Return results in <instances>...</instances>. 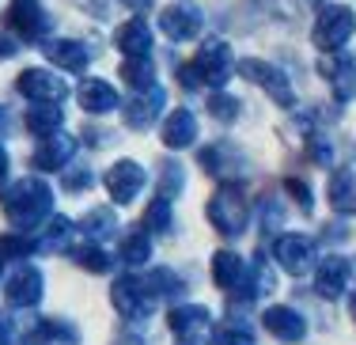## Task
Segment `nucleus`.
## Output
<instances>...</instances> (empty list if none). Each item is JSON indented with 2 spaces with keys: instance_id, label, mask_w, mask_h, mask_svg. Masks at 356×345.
Listing matches in <instances>:
<instances>
[{
  "instance_id": "f8f14e48",
  "label": "nucleus",
  "mask_w": 356,
  "mask_h": 345,
  "mask_svg": "<svg viewBox=\"0 0 356 345\" xmlns=\"http://www.w3.org/2000/svg\"><path fill=\"white\" fill-rule=\"evenodd\" d=\"M318 72L330 80L337 103H353V99H356V54H330V57H322Z\"/></svg>"
},
{
  "instance_id": "f257e3e1",
  "label": "nucleus",
  "mask_w": 356,
  "mask_h": 345,
  "mask_svg": "<svg viewBox=\"0 0 356 345\" xmlns=\"http://www.w3.org/2000/svg\"><path fill=\"white\" fill-rule=\"evenodd\" d=\"M0 201H4V213L12 224L35 228V224H42L49 216V209H54V190L42 179H15L12 186H4Z\"/></svg>"
},
{
  "instance_id": "e433bc0d",
  "label": "nucleus",
  "mask_w": 356,
  "mask_h": 345,
  "mask_svg": "<svg viewBox=\"0 0 356 345\" xmlns=\"http://www.w3.org/2000/svg\"><path fill=\"white\" fill-rule=\"evenodd\" d=\"M144 228L148 232H167L171 228V201L167 198L148 201V209H144Z\"/></svg>"
},
{
  "instance_id": "c03bdc74",
  "label": "nucleus",
  "mask_w": 356,
  "mask_h": 345,
  "mask_svg": "<svg viewBox=\"0 0 356 345\" xmlns=\"http://www.w3.org/2000/svg\"><path fill=\"white\" fill-rule=\"evenodd\" d=\"M118 4H125L129 12H148V8L156 4V0H118Z\"/></svg>"
},
{
  "instance_id": "9d476101",
  "label": "nucleus",
  "mask_w": 356,
  "mask_h": 345,
  "mask_svg": "<svg viewBox=\"0 0 356 345\" xmlns=\"http://www.w3.org/2000/svg\"><path fill=\"white\" fill-rule=\"evenodd\" d=\"M197 159L216 182H235L243 171H247V156H243L235 145H224V141H220V145H205Z\"/></svg>"
},
{
  "instance_id": "09e8293b",
  "label": "nucleus",
  "mask_w": 356,
  "mask_h": 345,
  "mask_svg": "<svg viewBox=\"0 0 356 345\" xmlns=\"http://www.w3.org/2000/svg\"><path fill=\"white\" fill-rule=\"evenodd\" d=\"M12 129V114H8V106L0 103V133H8Z\"/></svg>"
},
{
  "instance_id": "aec40b11",
  "label": "nucleus",
  "mask_w": 356,
  "mask_h": 345,
  "mask_svg": "<svg viewBox=\"0 0 356 345\" xmlns=\"http://www.w3.org/2000/svg\"><path fill=\"white\" fill-rule=\"evenodd\" d=\"M114 46L122 49L125 57H148L152 54V27L137 15V19H129V23H122V27H118Z\"/></svg>"
},
{
  "instance_id": "ea45409f",
  "label": "nucleus",
  "mask_w": 356,
  "mask_h": 345,
  "mask_svg": "<svg viewBox=\"0 0 356 345\" xmlns=\"http://www.w3.org/2000/svg\"><path fill=\"white\" fill-rule=\"evenodd\" d=\"M281 220H284L281 201H277V198H261V232L273 235L277 228H281Z\"/></svg>"
},
{
  "instance_id": "bb28decb",
  "label": "nucleus",
  "mask_w": 356,
  "mask_h": 345,
  "mask_svg": "<svg viewBox=\"0 0 356 345\" xmlns=\"http://www.w3.org/2000/svg\"><path fill=\"white\" fill-rule=\"evenodd\" d=\"M65 125V114H61V103H31L27 106V129L35 137H49Z\"/></svg>"
},
{
  "instance_id": "dca6fc26",
  "label": "nucleus",
  "mask_w": 356,
  "mask_h": 345,
  "mask_svg": "<svg viewBox=\"0 0 356 345\" xmlns=\"http://www.w3.org/2000/svg\"><path fill=\"white\" fill-rule=\"evenodd\" d=\"M261 323H266V330L273 334L277 342H303L307 338V323H303V315L296 307H284V304H277V307H269L266 315H261Z\"/></svg>"
},
{
  "instance_id": "393cba45",
  "label": "nucleus",
  "mask_w": 356,
  "mask_h": 345,
  "mask_svg": "<svg viewBox=\"0 0 356 345\" xmlns=\"http://www.w3.org/2000/svg\"><path fill=\"white\" fill-rule=\"evenodd\" d=\"M76 99H80V106L88 114H110L118 106V91L110 88L106 80H83L80 91H76Z\"/></svg>"
},
{
  "instance_id": "7c9ffc66",
  "label": "nucleus",
  "mask_w": 356,
  "mask_h": 345,
  "mask_svg": "<svg viewBox=\"0 0 356 345\" xmlns=\"http://www.w3.org/2000/svg\"><path fill=\"white\" fill-rule=\"evenodd\" d=\"M118 258H122L125 266H148L152 258V239L144 232H129L122 243H118Z\"/></svg>"
},
{
  "instance_id": "9b49d317",
  "label": "nucleus",
  "mask_w": 356,
  "mask_h": 345,
  "mask_svg": "<svg viewBox=\"0 0 356 345\" xmlns=\"http://www.w3.org/2000/svg\"><path fill=\"white\" fill-rule=\"evenodd\" d=\"M163 103H167V91L159 83H148V88L133 91L125 99V125L129 129H148L159 114H163Z\"/></svg>"
},
{
  "instance_id": "473e14b6",
  "label": "nucleus",
  "mask_w": 356,
  "mask_h": 345,
  "mask_svg": "<svg viewBox=\"0 0 356 345\" xmlns=\"http://www.w3.org/2000/svg\"><path fill=\"white\" fill-rule=\"evenodd\" d=\"M76 262L88 269V273H106V269H114V255H110L103 243L88 239V247L76 250Z\"/></svg>"
},
{
  "instance_id": "6ab92c4d",
  "label": "nucleus",
  "mask_w": 356,
  "mask_h": 345,
  "mask_svg": "<svg viewBox=\"0 0 356 345\" xmlns=\"http://www.w3.org/2000/svg\"><path fill=\"white\" fill-rule=\"evenodd\" d=\"M349 277H353V266L345 258H326L315 269V292L322 300H337L345 292V284H349Z\"/></svg>"
},
{
  "instance_id": "37998d69",
  "label": "nucleus",
  "mask_w": 356,
  "mask_h": 345,
  "mask_svg": "<svg viewBox=\"0 0 356 345\" xmlns=\"http://www.w3.org/2000/svg\"><path fill=\"white\" fill-rule=\"evenodd\" d=\"M15 49H19V42H15L12 35H0V57H12Z\"/></svg>"
},
{
  "instance_id": "a878e982",
  "label": "nucleus",
  "mask_w": 356,
  "mask_h": 345,
  "mask_svg": "<svg viewBox=\"0 0 356 345\" xmlns=\"http://www.w3.org/2000/svg\"><path fill=\"white\" fill-rule=\"evenodd\" d=\"M209 311L201 304H178L171 311V330L175 338H190V334H209Z\"/></svg>"
},
{
  "instance_id": "2f4dec72",
  "label": "nucleus",
  "mask_w": 356,
  "mask_h": 345,
  "mask_svg": "<svg viewBox=\"0 0 356 345\" xmlns=\"http://www.w3.org/2000/svg\"><path fill=\"white\" fill-rule=\"evenodd\" d=\"M122 80H125V88L140 91V88H148V83H156V69H152L148 57H125Z\"/></svg>"
},
{
  "instance_id": "4468645a",
  "label": "nucleus",
  "mask_w": 356,
  "mask_h": 345,
  "mask_svg": "<svg viewBox=\"0 0 356 345\" xmlns=\"http://www.w3.org/2000/svg\"><path fill=\"white\" fill-rule=\"evenodd\" d=\"M15 83H19V91L31 103H61V99L69 95V83L49 69H27Z\"/></svg>"
},
{
  "instance_id": "c756f323",
  "label": "nucleus",
  "mask_w": 356,
  "mask_h": 345,
  "mask_svg": "<svg viewBox=\"0 0 356 345\" xmlns=\"http://www.w3.org/2000/svg\"><path fill=\"white\" fill-rule=\"evenodd\" d=\"M80 232H83V239L103 243V239H110V235L118 232V213L114 209H91V213L80 220Z\"/></svg>"
},
{
  "instance_id": "58836bf2",
  "label": "nucleus",
  "mask_w": 356,
  "mask_h": 345,
  "mask_svg": "<svg viewBox=\"0 0 356 345\" xmlns=\"http://www.w3.org/2000/svg\"><path fill=\"white\" fill-rule=\"evenodd\" d=\"M31 250H38V243L27 239V235H0V255L4 258H23Z\"/></svg>"
},
{
  "instance_id": "c9c22d12",
  "label": "nucleus",
  "mask_w": 356,
  "mask_h": 345,
  "mask_svg": "<svg viewBox=\"0 0 356 345\" xmlns=\"http://www.w3.org/2000/svg\"><path fill=\"white\" fill-rule=\"evenodd\" d=\"M205 106H209V118H216V122H235V118H239V99L235 95H227V91H213V95L205 99Z\"/></svg>"
},
{
  "instance_id": "f704fd0d",
  "label": "nucleus",
  "mask_w": 356,
  "mask_h": 345,
  "mask_svg": "<svg viewBox=\"0 0 356 345\" xmlns=\"http://www.w3.org/2000/svg\"><path fill=\"white\" fill-rule=\"evenodd\" d=\"M182 186H186V175H182V167L175 163V159H163L159 163V182H156V190H159V198H178L182 193Z\"/></svg>"
},
{
  "instance_id": "f3484780",
  "label": "nucleus",
  "mask_w": 356,
  "mask_h": 345,
  "mask_svg": "<svg viewBox=\"0 0 356 345\" xmlns=\"http://www.w3.org/2000/svg\"><path fill=\"white\" fill-rule=\"evenodd\" d=\"M42 46H46L49 61H54L57 69H65V72H83L88 61H91L88 42H80V38H49V42H42Z\"/></svg>"
},
{
  "instance_id": "6e6552de",
  "label": "nucleus",
  "mask_w": 356,
  "mask_h": 345,
  "mask_svg": "<svg viewBox=\"0 0 356 345\" xmlns=\"http://www.w3.org/2000/svg\"><path fill=\"white\" fill-rule=\"evenodd\" d=\"M235 69L243 72L247 80H254L258 88H266V95L273 99L277 106H292L296 103V95H292V83H288V77L277 65H269V61H258V57H247V61H239Z\"/></svg>"
},
{
  "instance_id": "de8ad7c7",
  "label": "nucleus",
  "mask_w": 356,
  "mask_h": 345,
  "mask_svg": "<svg viewBox=\"0 0 356 345\" xmlns=\"http://www.w3.org/2000/svg\"><path fill=\"white\" fill-rule=\"evenodd\" d=\"M178 345H209V334H190V338H178Z\"/></svg>"
},
{
  "instance_id": "423d86ee",
  "label": "nucleus",
  "mask_w": 356,
  "mask_h": 345,
  "mask_svg": "<svg viewBox=\"0 0 356 345\" xmlns=\"http://www.w3.org/2000/svg\"><path fill=\"white\" fill-rule=\"evenodd\" d=\"M110 296H114V307L122 319H129V323H144V319H152V311H156V296L148 292V284H144V277H118L114 289H110Z\"/></svg>"
},
{
  "instance_id": "20e7f679",
  "label": "nucleus",
  "mask_w": 356,
  "mask_h": 345,
  "mask_svg": "<svg viewBox=\"0 0 356 345\" xmlns=\"http://www.w3.org/2000/svg\"><path fill=\"white\" fill-rule=\"evenodd\" d=\"M235 57H232V46L224 38H209L205 46L197 49V57L190 61V69L197 72L201 88H224L227 80L235 77Z\"/></svg>"
},
{
  "instance_id": "3c124183",
  "label": "nucleus",
  "mask_w": 356,
  "mask_h": 345,
  "mask_svg": "<svg viewBox=\"0 0 356 345\" xmlns=\"http://www.w3.org/2000/svg\"><path fill=\"white\" fill-rule=\"evenodd\" d=\"M349 315H353V323H356V292H353V300H349Z\"/></svg>"
},
{
  "instance_id": "79ce46f5",
  "label": "nucleus",
  "mask_w": 356,
  "mask_h": 345,
  "mask_svg": "<svg viewBox=\"0 0 356 345\" xmlns=\"http://www.w3.org/2000/svg\"><path fill=\"white\" fill-rule=\"evenodd\" d=\"M284 190L292 193L296 201H300V209H311V190H307V182H303V179H288Z\"/></svg>"
},
{
  "instance_id": "0eeeda50",
  "label": "nucleus",
  "mask_w": 356,
  "mask_h": 345,
  "mask_svg": "<svg viewBox=\"0 0 356 345\" xmlns=\"http://www.w3.org/2000/svg\"><path fill=\"white\" fill-rule=\"evenodd\" d=\"M201 27H205V15H201V8L193 4V0H175V4H167L163 12H159V31L171 42L197 38Z\"/></svg>"
},
{
  "instance_id": "4be33fe9",
  "label": "nucleus",
  "mask_w": 356,
  "mask_h": 345,
  "mask_svg": "<svg viewBox=\"0 0 356 345\" xmlns=\"http://www.w3.org/2000/svg\"><path fill=\"white\" fill-rule=\"evenodd\" d=\"M27 342L31 345H76L80 342V330H76L69 319H42V323L31 326Z\"/></svg>"
},
{
  "instance_id": "72a5a7b5",
  "label": "nucleus",
  "mask_w": 356,
  "mask_h": 345,
  "mask_svg": "<svg viewBox=\"0 0 356 345\" xmlns=\"http://www.w3.org/2000/svg\"><path fill=\"white\" fill-rule=\"evenodd\" d=\"M213 345H254V330L243 319H224L213 330Z\"/></svg>"
},
{
  "instance_id": "5701e85b",
  "label": "nucleus",
  "mask_w": 356,
  "mask_h": 345,
  "mask_svg": "<svg viewBox=\"0 0 356 345\" xmlns=\"http://www.w3.org/2000/svg\"><path fill=\"white\" fill-rule=\"evenodd\" d=\"M38 250H46V255H69V250H76V224L69 216H54L38 239Z\"/></svg>"
},
{
  "instance_id": "cd10ccee",
  "label": "nucleus",
  "mask_w": 356,
  "mask_h": 345,
  "mask_svg": "<svg viewBox=\"0 0 356 345\" xmlns=\"http://www.w3.org/2000/svg\"><path fill=\"white\" fill-rule=\"evenodd\" d=\"M326 198L337 213H353L356 209V175L353 171H334L326 182Z\"/></svg>"
},
{
  "instance_id": "f03ea898",
  "label": "nucleus",
  "mask_w": 356,
  "mask_h": 345,
  "mask_svg": "<svg viewBox=\"0 0 356 345\" xmlns=\"http://www.w3.org/2000/svg\"><path fill=\"white\" fill-rule=\"evenodd\" d=\"M209 224L220 235H239L250 224V205H247V193H243L235 182H220V190L209 198Z\"/></svg>"
},
{
  "instance_id": "412c9836",
  "label": "nucleus",
  "mask_w": 356,
  "mask_h": 345,
  "mask_svg": "<svg viewBox=\"0 0 356 345\" xmlns=\"http://www.w3.org/2000/svg\"><path fill=\"white\" fill-rule=\"evenodd\" d=\"M247 273H250V266L243 262L235 250H216V255H213V281L224 292H235L243 281H247Z\"/></svg>"
},
{
  "instance_id": "c85d7f7f",
  "label": "nucleus",
  "mask_w": 356,
  "mask_h": 345,
  "mask_svg": "<svg viewBox=\"0 0 356 345\" xmlns=\"http://www.w3.org/2000/svg\"><path fill=\"white\" fill-rule=\"evenodd\" d=\"M144 284L156 300H182L186 296V281L175 273V269H148L144 273Z\"/></svg>"
},
{
  "instance_id": "2eb2a0df",
  "label": "nucleus",
  "mask_w": 356,
  "mask_h": 345,
  "mask_svg": "<svg viewBox=\"0 0 356 345\" xmlns=\"http://www.w3.org/2000/svg\"><path fill=\"white\" fill-rule=\"evenodd\" d=\"M76 156V141L69 137L65 129L49 133V137H42V145L35 148V167L38 171H61V167H69V159Z\"/></svg>"
},
{
  "instance_id": "39448f33",
  "label": "nucleus",
  "mask_w": 356,
  "mask_h": 345,
  "mask_svg": "<svg viewBox=\"0 0 356 345\" xmlns=\"http://www.w3.org/2000/svg\"><path fill=\"white\" fill-rule=\"evenodd\" d=\"M4 27L12 31L19 42H46L49 31H54V19L49 12L38 4V0H12V8L4 12Z\"/></svg>"
},
{
  "instance_id": "4c0bfd02",
  "label": "nucleus",
  "mask_w": 356,
  "mask_h": 345,
  "mask_svg": "<svg viewBox=\"0 0 356 345\" xmlns=\"http://www.w3.org/2000/svg\"><path fill=\"white\" fill-rule=\"evenodd\" d=\"M307 156L315 159L318 167H334V141L326 133H307Z\"/></svg>"
},
{
  "instance_id": "603ef678",
  "label": "nucleus",
  "mask_w": 356,
  "mask_h": 345,
  "mask_svg": "<svg viewBox=\"0 0 356 345\" xmlns=\"http://www.w3.org/2000/svg\"><path fill=\"white\" fill-rule=\"evenodd\" d=\"M118 345H144L140 338H125V342H118Z\"/></svg>"
},
{
  "instance_id": "a18cd8bd",
  "label": "nucleus",
  "mask_w": 356,
  "mask_h": 345,
  "mask_svg": "<svg viewBox=\"0 0 356 345\" xmlns=\"http://www.w3.org/2000/svg\"><path fill=\"white\" fill-rule=\"evenodd\" d=\"M83 8H91V15H99V19H103V15L110 12L106 0H83Z\"/></svg>"
},
{
  "instance_id": "864d4df0",
  "label": "nucleus",
  "mask_w": 356,
  "mask_h": 345,
  "mask_svg": "<svg viewBox=\"0 0 356 345\" xmlns=\"http://www.w3.org/2000/svg\"><path fill=\"white\" fill-rule=\"evenodd\" d=\"M0 273H4V255H0Z\"/></svg>"
},
{
  "instance_id": "a19ab883",
  "label": "nucleus",
  "mask_w": 356,
  "mask_h": 345,
  "mask_svg": "<svg viewBox=\"0 0 356 345\" xmlns=\"http://www.w3.org/2000/svg\"><path fill=\"white\" fill-rule=\"evenodd\" d=\"M91 182H95L91 167H72V171H65V190H69V193H83V190H91Z\"/></svg>"
},
{
  "instance_id": "1a4fd4ad",
  "label": "nucleus",
  "mask_w": 356,
  "mask_h": 345,
  "mask_svg": "<svg viewBox=\"0 0 356 345\" xmlns=\"http://www.w3.org/2000/svg\"><path fill=\"white\" fill-rule=\"evenodd\" d=\"M273 258L281 262L288 273H311L318 262V247L315 239H307V235H277L273 239Z\"/></svg>"
},
{
  "instance_id": "b1692460",
  "label": "nucleus",
  "mask_w": 356,
  "mask_h": 345,
  "mask_svg": "<svg viewBox=\"0 0 356 345\" xmlns=\"http://www.w3.org/2000/svg\"><path fill=\"white\" fill-rule=\"evenodd\" d=\"M197 141V118L190 111H171L163 118V145L167 148H190Z\"/></svg>"
},
{
  "instance_id": "ddd939ff",
  "label": "nucleus",
  "mask_w": 356,
  "mask_h": 345,
  "mask_svg": "<svg viewBox=\"0 0 356 345\" xmlns=\"http://www.w3.org/2000/svg\"><path fill=\"white\" fill-rule=\"evenodd\" d=\"M144 182H148V175H144V167L133 163V159H118L106 171V190L118 205H129V201L144 190Z\"/></svg>"
},
{
  "instance_id": "49530a36",
  "label": "nucleus",
  "mask_w": 356,
  "mask_h": 345,
  "mask_svg": "<svg viewBox=\"0 0 356 345\" xmlns=\"http://www.w3.org/2000/svg\"><path fill=\"white\" fill-rule=\"evenodd\" d=\"M0 345H12V323L0 319Z\"/></svg>"
},
{
  "instance_id": "7ed1b4c3",
  "label": "nucleus",
  "mask_w": 356,
  "mask_h": 345,
  "mask_svg": "<svg viewBox=\"0 0 356 345\" xmlns=\"http://www.w3.org/2000/svg\"><path fill=\"white\" fill-rule=\"evenodd\" d=\"M356 35V12L345 4H326L318 8V19H315V31H311V38H315V46L322 54H337V49H345V42Z\"/></svg>"
},
{
  "instance_id": "a211bd4d",
  "label": "nucleus",
  "mask_w": 356,
  "mask_h": 345,
  "mask_svg": "<svg viewBox=\"0 0 356 345\" xmlns=\"http://www.w3.org/2000/svg\"><path fill=\"white\" fill-rule=\"evenodd\" d=\"M42 289H46L42 273L35 266H23V269H15V273H12L4 296H8V304H12V307H35L42 300Z\"/></svg>"
},
{
  "instance_id": "8fccbe9b",
  "label": "nucleus",
  "mask_w": 356,
  "mask_h": 345,
  "mask_svg": "<svg viewBox=\"0 0 356 345\" xmlns=\"http://www.w3.org/2000/svg\"><path fill=\"white\" fill-rule=\"evenodd\" d=\"M4 179H8V152L0 148V182H4Z\"/></svg>"
}]
</instances>
